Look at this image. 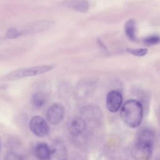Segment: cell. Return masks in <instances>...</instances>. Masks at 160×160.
I'll use <instances>...</instances> for the list:
<instances>
[{
	"label": "cell",
	"mask_w": 160,
	"mask_h": 160,
	"mask_svg": "<svg viewBox=\"0 0 160 160\" xmlns=\"http://www.w3.org/2000/svg\"><path fill=\"white\" fill-rule=\"evenodd\" d=\"M54 24V21L49 19L36 20L19 27L8 29L6 32L5 38L8 39H13L22 36L42 32L51 29Z\"/></svg>",
	"instance_id": "6da1fadb"
},
{
	"label": "cell",
	"mask_w": 160,
	"mask_h": 160,
	"mask_svg": "<svg viewBox=\"0 0 160 160\" xmlns=\"http://www.w3.org/2000/svg\"><path fill=\"white\" fill-rule=\"evenodd\" d=\"M121 108L120 116L126 126L135 128L141 124L143 117V108L139 101L128 100Z\"/></svg>",
	"instance_id": "7a4b0ae2"
},
{
	"label": "cell",
	"mask_w": 160,
	"mask_h": 160,
	"mask_svg": "<svg viewBox=\"0 0 160 160\" xmlns=\"http://www.w3.org/2000/svg\"><path fill=\"white\" fill-rule=\"evenodd\" d=\"M54 64H42L31 67H25L13 70L3 76L1 80L3 81H12L25 78L35 76L46 73L54 69Z\"/></svg>",
	"instance_id": "3957f363"
},
{
	"label": "cell",
	"mask_w": 160,
	"mask_h": 160,
	"mask_svg": "<svg viewBox=\"0 0 160 160\" xmlns=\"http://www.w3.org/2000/svg\"><path fill=\"white\" fill-rule=\"evenodd\" d=\"M29 129L34 135L39 138L47 136L49 131V128L46 120L38 115L34 116L31 119Z\"/></svg>",
	"instance_id": "277c9868"
},
{
	"label": "cell",
	"mask_w": 160,
	"mask_h": 160,
	"mask_svg": "<svg viewBox=\"0 0 160 160\" xmlns=\"http://www.w3.org/2000/svg\"><path fill=\"white\" fill-rule=\"evenodd\" d=\"M65 114L64 107L59 102L52 104L47 111L46 119L52 125L59 124L63 119Z\"/></svg>",
	"instance_id": "5b68a950"
},
{
	"label": "cell",
	"mask_w": 160,
	"mask_h": 160,
	"mask_svg": "<svg viewBox=\"0 0 160 160\" xmlns=\"http://www.w3.org/2000/svg\"><path fill=\"white\" fill-rule=\"evenodd\" d=\"M153 146L149 144L136 141L131 151L133 158L136 160L149 159L152 155Z\"/></svg>",
	"instance_id": "8992f818"
},
{
	"label": "cell",
	"mask_w": 160,
	"mask_h": 160,
	"mask_svg": "<svg viewBox=\"0 0 160 160\" xmlns=\"http://www.w3.org/2000/svg\"><path fill=\"white\" fill-rule=\"evenodd\" d=\"M122 96L116 90L110 91L106 96V104L108 110L111 112H116L121 107Z\"/></svg>",
	"instance_id": "52a82bcc"
},
{
	"label": "cell",
	"mask_w": 160,
	"mask_h": 160,
	"mask_svg": "<svg viewBox=\"0 0 160 160\" xmlns=\"http://www.w3.org/2000/svg\"><path fill=\"white\" fill-rule=\"evenodd\" d=\"M68 151L66 145L60 141H55L50 148L48 160H67Z\"/></svg>",
	"instance_id": "ba28073f"
},
{
	"label": "cell",
	"mask_w": 160,
	"mask_h": 160,
	"mask_svg": "<svg viewBox=\"0 0 160 160\" xmlns=\"http://www.w3.org/2000/svg\"><path fill=\"white\" fill-rule=\"evenodd\" d=\"M60 4L61 6L79 12H86L90 7L87 0H64Z\"/></svg>",
	"instance_id": "9c48e42d"
},
{
	"label": "cell",
	"mask_w": 160,
	"mask_h": 160,
	"mask_svg": "<svg viewBox=\"0 0 160 160\" xmlns=\"http://www.w3.org/2000/svg\"><path fill=\"white\" fill-rule=\"evenodd\" d=\"M86 124L83 119L79 117H74L71 119L68 122V130L72 136L81 135L86 129Z\"/></svg>",
	"instance_id": "30bf717a"
},
{
	"label": "cell",
	"mask_w": 160,
	"mask_h": 160,
	"mask_svg": "<svg viewBox=\"0 0 160 160\" xmlns=\"http://www.w3.org/2000/svg\"><path fill=\"white\" fill-rule=\"evenodd\" d=\"M136 141L154 146L155 141V134L154 131L149 128H144L141 129L138 134Z\"/></svg>",
	"instance_id": "8fae6325"
},
{
	"label": "cell",
	"mask_w": 160,
	"mask_h": 160,
	"mask_svg": "<svg viewBox=\"0 0 160 160\" xmlns=\"http://www.w3.org/2000/svg\"><path fill=\"white\" fill-rule=\"evenodd\" d=\"M33 152L38 160H48L50 153V148L45 142H38L34 146Z\"/></svg>",
	"instance_id": "7c38bea8"
},
{
	"label": "cell",
	"mask_w": 160,
	"mask_h": 160,
	"mask_svg": "<svg viewBox=\"0 0 160 160\" xmlns=\"http://www.w3.org/2000/svg\"><path fill=\"white\" fill-rule=\"evenodd\" d=\"M124 30L126 35L129 40H136V22L133 19H130L126 22Z\"/></svg>",
	"instance_id": "4fadbf2b"
},
{
	"label": "cell",
	"mask_w": 160,
	"mask_h": 160,
	"mask_svg": "<svg viewBox=\"0 0 160 160\" xmlns=\"http://www.w3.org/2000/svg\"><path fill=\"white\" fill-rule=\"evenodd\" d=\"M46 96L42 92H36L31 98V104L36 109L41 108L46 103Z\"/></svg>",
	"instance_id": "5bb4252c"
},
{
	"label": "cell",
	"mask_w": 160,
	"mask_h": 160,
	"mask_svg": "<svg viewBox=\"0 0 160 160\" xmlns=\"http://www.w3.org/2000/svg\"><path fill=\"white\" fill-rule=\"evenodd\" d=\"M126 51L128 53H129V54H131L133 56H138V57L144 56L146 55V54L148 53V49L146 48H127L126 49Z\"/></svg>",
	"instance_id": "9a60e30c"
},
{
	"label": "cell",
	"mask_w": 160,
	"mask_h": 160,
	"mask_svg": "<svg viewBox=\"0 0 160 160\" xmlns=\"http://www.w3.org/2000/svg\"><path fill=\"white\" fill-rule=\"evenodd\" d=\"M159 38L158 36L153 35L147 37L144 39V42L147 45H154L159 42Z\"/></svg>",
	"instance_id": "2e32d148"
},
{
	"label": "cell",
	"mask_w": 160,
	"mask_h": 160,
	"mask_svg": "<svg viewBox=\"0 0 160 160\" xmlns=\"http://www.w3.org/2000/svg\"><path fill=\"white\" fill-rule=\"evenodd\" d=\"M6 160H21V158L15 154H8L6 158Z\"/></svg>",
	"instance_id": "e0dca14e"
},
{
	"label": "cell",
	"mask_w": 160,
	"mask_h": 160,
	"mask_svg": "<svg viewBox=\"0 0 160 160\" xmlns=\"http://www.w3.org/2000/svg\"><path fill=\"white\" fill-rule=\"evenodd\" d=\"M97 43H98V46H99L101 49H104V50H106V51L107 50V48H106V46H105L104 44L102 42V41H101V39H98V40H97Z\"/></svg>",
	"instance_id": "ac0fdd59"
}]
</instances>
